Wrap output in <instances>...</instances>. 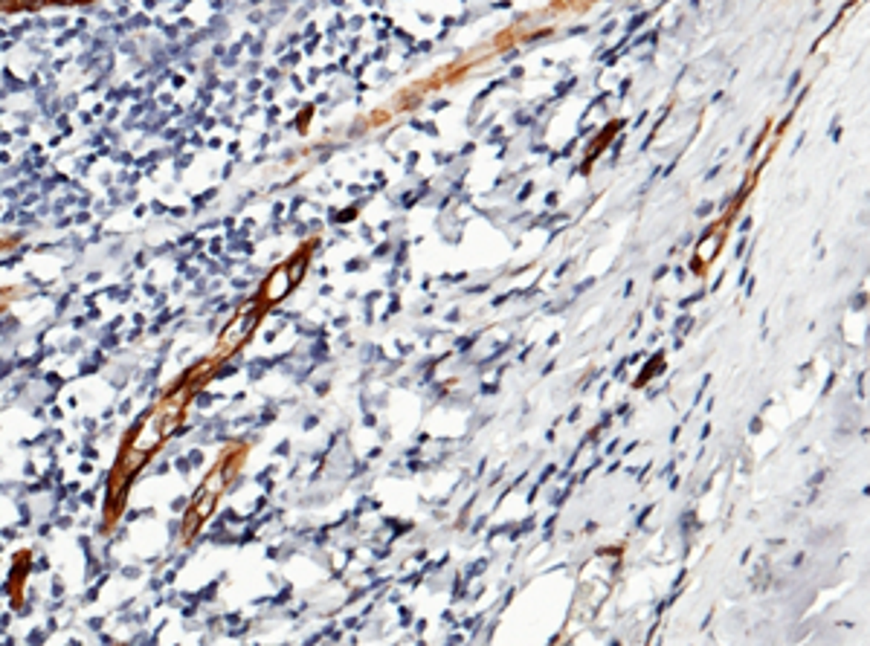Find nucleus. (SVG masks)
I'll return each instance as SVG.
<instances>
[{
    "label": "nucleus",
    "mask_w": 870,
    "mask_h": 646,
    "mask_svg": "<svg viewBox=\"0 0 870 646\" xmlns=\"http://www.w3.org/2000/svg\"><path fill=\"white\" fill-rule=\"evenodd\" d=\"M195 388H198V383H195V374H191L189 383H183L177 391H171L166 400H160L148 412V418L140 423L137 432L131 435V441L125 443L122 455H119V464H116V473H113V496L125 490V484L133 478V473L143 469V464L154 455V449L177 429V423L183 418V409L191 400V391Z\"/></svg>",
    "instance_id": "f257e3e1"
}]
</instances>
